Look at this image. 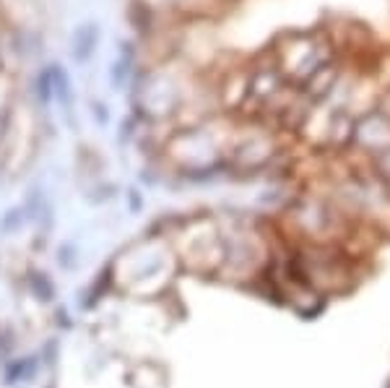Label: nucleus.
<instances>
[{
	"mask_svg": "<svg viewBox=\"0 0 390 388\" xmlns=\"http://www.w3.org/2000/svg\"><path fill=\"white\" fill-rule=\"evenodd\" d=\"M94 44H97V26L94 24L78 26V32L73 34V55H76L78 63H84L89 55L94 53Z\"/></svg>",
	"mask_w": 390,
	"mask_h": 388,
	"instance_id": "obj_2",
	"label": "nucleus"
},
{
	"mask_svg": "<svg viewBox=\"0 0 390 388\" xmlns=\"http://www.w3.org/2000/svg\"><path fill=\"white\" fill-rule=\"evenodd\" d=\"M174 250L183 266L201 276H219L229 256V240L214 219H195L174 238Z\"/></svg>",
	"mask_w": 390,
	"mask_h": 388,
	"instance_id": "obj_1",
	"label": "nucleus"
}]
</instances>
